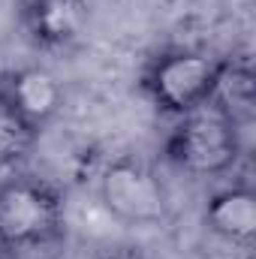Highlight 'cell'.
Masks as SVG:
<instances>
[{"instance_id": "obj_1", "label": "cell", "mask_w": 256, "mask_h": 259, "mask_svg": "<svg viewBox=\"0 0 256 259\" xmlns=\"http://www.w3.org/2000/svg\"><path fill=\"white\" fill-rule=\"evenodd\" d=\"M166 157L175 169L196 178L226 175L241 157V130L229 115L208 103L178 118L166 139Z\"/></svg>"}, {"instance_id": "obj_2", "label": "cell", "mask_w": 256, "mask_h": 259, "mask_svg": "<svg viewBox=\"0 0 256 259\" xmlns=\"http://www.w3.org/2000/svg\"><path fill=\"white\" fill-rule=\"evenodd\" d=\"M217 72L220 61H214L211 55L175 49L157 55L148 64V69L142 72V91L160 112L184 118L211 103Z\"/></svg>"}, {"instance_id": "obj_3", "label": "cell", "mask_w": 256, "mask_h": 259, "mask_svg": "<svg viewBox=\"0 0 256 259\" xmlns=\"http://www.w3.org/2000/svg\"><path fill=\"white\" fill-rule=\"evenodd\" d=\"M64 226V196L39 178L0 184V250H21L52 241Z\"/></svg>"}, {"instance_id": "obj_4", "label": "cell", "mask_w": 256, "mask_h": 259, "mask_svg": "<svg viewBox=\"0 0 256 259\" xmlns=\"http://www.w3.org/2000/svg\"><path fill=\"white\" fill-rule=\"evenodd\" d=\"M100 205L121 223L154 226L169 211V196L163 181L145 163L121 157L100 172Z\"/></svg>"}, {"instance_id": "obj_5", "label": "cell", "mask_w": 256, "mask_h": 259, "mask_svg": "<svg viewBox=\"0 0 256 259\" xmlns=\"http://www.w3.org/2000/svg\"><path fill=\"white\" fill-rule=\"evenodd\" d=\"M0 103L12 115L39 130L61 112L64 84L46 66H18L0 78Z\"/></svg>"}, {"instance_id": "obj_6", "label": "cell", "mask_w": 256, "mask_h": 259, "mask_svg": "<svg viewBox=\"0 0 256 259\" xmlns=\"http://www.w3.org/2000/svg\"><path fill=\"white\" fill-rule=\"evenodd\" d=\"M21 21L39 49H64L84 33L91 6L88 0H27Z\"/></svg>"}, {"instance_id": "obj_7", "label": "cell", "mask_w": 256, "mask_h": 259, "mask_svg": "<svg viewBox=\"0 0 256 259\" xmlns=\"http://www.w3.org/2000/svg\"><path fill=\"white\" fill-rule=\"evenodd\" d=\"M205 226L214 238L250 250L256 241V196L250 187H226L205 205Z\"/></svg>"}, {"instance_id": "obj_8", "label": "cell", "mask_w": 256, "mask_h": 259, "mask_svg": "<svg viewBox=\"0 0 256 259\" xmlns=\"http://www.w3.org/2000/svg\"><path fill=\"white\" fill-rule=\"evenodd\" d=\"M36 136H39V130L30 127L27 121H21L18 115H12L0 103V169L15 166L18 160H24L33 151Z\"/></svg>"}]
</instances>
